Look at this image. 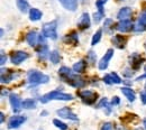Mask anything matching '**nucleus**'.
Here are the masks:
<instances>
[{
  "label": "nucleus",
  "instance_id": "1",
  "mask_svg": "<svg viewBox=\"0 0 146 130\" xmlns=\"http://www.w3.org/2000/svg\"><path fill=\"white\" fill-rule=\"evenodd\" d=\"M51 100L70 101V100H73V96L71 94H68V93H63V92H60V91H52V92H48L46 93V94H44L40 98V102L42 103H47Z\"/></svg>",
  "mask_w": 146,
  "mask_h": 130
},
{
  "label": "nucleus",
  "instance_id": "2",
  "mask_svg": "<svg viewBox=\"0 0 146 130\" xmlns=\"http://www.w3.org/2000/svg\"><path fill=\"white\" fill-rule=\"evenodd\" d=\"M27 80L31 84H44V83H47L50 81V77L46 74L37 71V70H32L28 72L27 74Z\"/></svg>",
  "mask_w": 146,
  "mask_h": 130
},
{
  "label": "nucleus",
  "instance_id": "3",
  "mask_svg": "<svg viewBox=\"0 0 146 130\" xmlns=\"http://www.w3.org/2000/svg\"><path fill=\"white\" fill-rule=\"evenodd\" d=\"M43 35L46 38L56 39L57 38V21L53 20L43 26Z\"/></svg>",
  "mask_w": 146,
  "mask_h": 130
},
{
  "label": "nucleus",
  "instance_id": "4",
  "mask_svg": "<svg viewBox=\"0 0 146 130\" xmlns=\"http://www.w3.org/2000/svg\"><path fill=\"white\" fill-rule=\"evenodd\" d=\"M79 96L81 98V100L83 101V103L90 106V104H93L96 101H97V93L93 92V91H90V90H82L79 92Z\"/></svg>",
  "mask_w": 146,
  "mask_h": 130
},
{
  "label": "nucleus",
  "instance_id": "5",
  "mask_svg": "<svg viewBox=\"0 0 146 130\" xmlns=\"http://www.w3.org/2000/svg\"><path fill=\"white\" fill-rule=\"evenodd\" d=\"M65 82L69 83L70 85L74 86V88H76V89L83 88V86L86 85V81H84L82 77H80L78 74H74V73H73L72 75H70V76L65 80Z\"/></svg>",
  "mask_w": 146,
  "mask_h": 130
},
{
  "label": "nucleus",
  "instance_id": "6",
  "mask_svg": "<svg viewBox=\"0 0 146 130\" xmlns=\"http://www.w3.org/2000/svg\"><path fill=\"white\" fill-rule=\"evenodd\" d=\"M56 113H57V115H60L61 118H64V119H69V120H73V121H76L78 120L76 114L70 108H68V107H64V108L57 110Z\"/></svg>",
  "mask_w": 146,
  "mask_h": 130
},
{
  "label": "nucleus",
  "instance_id": "7",
  "mask_svg": "<svg viewBox=\"0 0 146 130\" xmlns=\"http://www.w3.org/2000/svg\"><path fill=\"white\" fill-rule=\"evenodd\" d=\"M25 121H26V118L24 115H14L10 118L8 122V129H16L20 127Z\"/></svg>",
  "mask_w": 146,
  "mask_h": 130
},
{
  "label": "nucleus",
  "instance_id": "8",
  "mask_svg": "<svg viewBox=\"0 0 146 130\" xmlns=\"http://www.w3.org/2000/svg\"><path fill=\"white\" fill-rule=\"evenodd\" d=\"M28 58V54L26 52H21V51H18V52H14L11 54V57H10V61L13 64L15 65H18L20 63H23L25 59Z\"/></svg>",
  "mask_w": 146,
  "mask_h": 130
},
{
  "label": "nucleus",
  "instance_id": "9",
  "mask_svg": "<svg viewBox=\"0 0 146 130\" xmlns=\"http://www.w3.org/2000/svg\"><path fill=\"white\" fill-rule=\"evenodd\" d=\"M9 101H10V104H11V107H13V111L14 112L20 111V109L23 108V102L20 101L18 94H15V93L10 94Z\"/></svg>",
  "mask_w": 146,
  "mask_h": 130
},
{
  "label": "nucleus",
  "instance_id": "10",
  "mask_svg": "<svg viewBox=\"0 0 146 130\" xmlns=\"http://www.w3.org/2000/svg\"><path fill=\"white\" fill-rule=\"evenodd\" d=\"M113 55V49L112 48H110L107 51V53L104 55V57L100 59V62H99V69L100 70H106L107 67H108V64H109L110 59H111V57Z\"/></svg>",
  "mask_w": 146,
  "mask_h": 130
},
{
  "label": "nucleus",
  "instance_id": "11",
  "mask_svg": "<svg viewBox=\"0 0 146 130\" xmlns=\"http://www.w3.org/2000/svg\"><path fill=\"white\" fill-rule=\"evenodd\" d=\"M117 30L120 33H127L129 30H131L133 28V22L129 19H125V20H119V22L117 24Z\"/></svg>",
  "mask_w": 146,
  "mask_h": 130
},
{
  "label": "nucleus",
  "instance_id": "12",
  "mask_svg": "<svg viewBox=\"0 0 146 130\" xmlns=\"http://www.w3.org/2000/svg\"><path fill=\"white\" fill-rule=\"evenodd\" d=\"M91 25V21H90V17H89V14L84 13L81 15L80 17V20L78 21V26L81 28V29H87L89 28Z\"/></svg>",
  "mask_w": 146,
  "mask_h": 130
},
{
  "label": "nucleus",
  "instance_id": "13",
  "mask_svg": "<svg viewBox=\"0 0 146 130\" xmlns=\"http://www.w3.org/2000/svg\"><path fill=\"white\" fill-rule=\"evenodd\" d=\"M131 14H133L131 8H129V7H124V8H121V9L118 11V14H117V18L119 19V20L129 19L130 17H131Z\"/></svg>",
  "mask_w": 146,
  "mask_h": 130
},
{
  "label": "nucleus",
  "instance_id": "14",
  "mask_svg": "<svg viewBox=\"0 0 146 130\" xmlns=\"http://www.w3.org/2000/svg\"><path fill=\"white\" fill-rule=\"evenodd\" d=\"M26 40L31 46H36L38 44V42H39V36H38V34L36 32L33 30V32H29L26 35Z\"/></svg>",
  "mask_w": 146,
  "mask_h": 130
},
{
  "label": "nucleus",
  "instance_id": "15",
  "mask_svg": "<svg viewBox=\"0 0 146 130\" xmlns=\"http://www.w3.org/2000/svg\"><path fill=\"white\" fill-rule=\"evenodd\" d=\"M61 2V5L68 9V10H71V11H74L76 8H78V1L76 0H58Z\"/></svg>",
  "mask_w": 146,
  "mask_h": 130
},
{
  "label": "nucleus",
  "instance_id": "16",
  "mask_svg": "<svg viewBox=\"0 0 146 130\" xmlns=\"http://www.w3.org/2000/svg\"><path fill=\"white\" fill-rule=\"evenodd\" d=\"M86 67H87V63H86V61L81 59V61L76 62V63L73 65V71H74L76 74H78V73H83L84 70H86Z\"/></svg>",
  "mask_w": 146,
  "mask_h": 130
},
{
  "label": "nucleus",
  "instance_id": "17",
  "mask_svg": "<svg viewBox=\"0 0 146 130\" xmlns=\"http://www.w3.org/2000/svg\"><path fill=\"white\" fill-rule=\"evenodd\" d=\"M112 43L118 48H124L125 47V44H126V38L120 36V35H117V36H115V37L112 38Z\"/></svg>",
  "mask_w": 146,
  "mask_h": 130
},
{
  "label": "nucleus",
  "instance_id": "18",
  "mask_svg": "<svg viewBox=\"0 0 146 130\" xmlns=\"http://www.w3.org/2000/svg\"><path fill=\"white\" fill-rule=\"evenodd\" d=\"M121 92H123V94L127 98L129 102H134V101H135L136 96H135V93H134V91H133L131 89L126 88V86H125V88H121Z\"/></svg>",
  "mask_w": 146,
  "mask_h": 130
},
{
  "label": "nucleus",
  "instance_id": "19",
  "mask_svg": "<svg viewBox=\"0 0 146 130\" xmlns=\"http://www.w3.org/2000/svg\"><path fill=\"white\" fill-rule=\"evenodd\" d=\"M29 18L33 21H37L42 18V11L38 10L37 8H32L29 10Z\"/></svg>",
  "mask_w": 146,
  "mask_h": 130
},
{
  "label": "nucleus",
  "instance_id": "20",
  "mask_svg": "<svg viewBox=\"0 0 146 130\" xmlns=\"http://www.w3.org/2000/svg\"><path fill=\"white\" fill-rule=\"evenodd\" d=\"M64 42L65 43H69V44H72L73 46H75L79 42V38H78V34L76 33H71L70 35H66L65 38H64Z\"/></svg>",
  "mask_w": 146,
  "mask_h": 130
},
{
  "label": "nucleus",
  "instance_id": "21",
  "mask_svg": "<svg viewBox=\"0 0 146 130\" xmlns=\"http://www.w3.org/2000/svg\"><path fill=\"white\" fill-rule=\"evenodd\" d=\"M73 72L71 71V69H69V67H66V66H63V67H61L60 70H58V75L65 81L70 75H72Z\"/></svg>",
  "mask_w": 146,
  "mask_h": 130
},
{
  "label": "nucleus",
  "instance_id": "22",
  "mask_svg": "<svg viewBox=\"0 0 146 130\" xmlns=\"http://www.w3.org/2000/svg\"><path fill=\"white\" fill-rule=\"evenodd\" d=\"M16 3H17V7L21 13H26L28 11L29 9V3L27 0H16Z\"/></svg>",
  "mask_w": 146,
  "mask_h": 130
},
{
  "label": "nucleus",
  "instance_id": "23",
  "mask_svg": "<svg viewBox=\"0 0 146 130\" xmlns=\"http://www.w3.org/2000/svg\"><path fill=\"white\" fill-rule=\"evenodd\" d=\"M137 27H141L139 30H145L146 29V11H143L138 18V25Z\"/></svg>",
  "mask_w": 146,
  "mask_h": 130
},
{
  "label": "nucleus",
  "instance_id": "24",
  "mask_svg": "<svg viewBox=\"0 0 146 130\" xmlns=\"http://www.w3.org/2000/svg\"><path fill=\"white\" fill-rule=\"evenodd\" d=\"M23 108L24 109H34V108H36V101L34 99H26L23 101Z\"/></svg>",
  "mask_w": 146,
  "mask_h": 130
},
{
  "label": "nucleus",
  "instance_id": "25",
  "mask_svg": "<svg viewBox=\"0 0 146 130\" xmlns=\"http://www.w3.org/2000/svg\"><path fill=\"white\" fill-rule=\"evenodd\" d=\"M38 45H39L38 48H37L38 55H39V57H42V58H45L46 54H50L48 51H47V45L46 44H38Z\"/></svg>",
  "mask_w": 146,
  "mask_h": 130
},
{
  "label": "nucleus",
  "instance_id": "26",
  "mask_svg": "<svg viewBox=\"0 0 146 130\" xmlns=\"http://www.w3.org/2000/svg\"><path fill=\"white\" fill-rule=\"evenodd\" d=\"M50 59H51V62H52L53 64H58V63H60V59H61L60 53H58L57 51L51 52V53H50Z\"/></svg>",
  "mask_w": 146,
  "mask_h": 130
},
{
  "label": "nucleus",
  "instance_id": "27",
  "mask_svg": "<svg viewBox=\"0 0 146 130\" xmlns=\"http://www.w3.org/2000/svg\"><path fill=\"white\" fill-rule=\"evenodd\" d=\"M142 61H143V58L138 54H134L131 56V62H133V65H135V69H137L142 64Z\"/></svg>",
  "mask_w": 146,
  "mask_h": 130
},
{
  "label": "nucleus",
  "instance_id": "28",
  "mask_svg": "<svg viewBox=\"0 0 146 130\" xmlns=\"http://www.w3.org/2000/svg\"><path fill=\"white\" fill-rule=\"evenodd\" d=\"M101 35H102V30H101V29H99V30H97V32L94 33V35H93V37H92V42H91L92 46H94L96 44L99 43V40L101 39Z\"/></svg>",
  "mask_w": 146,
  "mask_h": 130
},
{
  "label": "nucleus",
  "instance_id": "29",
  "mask_svg": "<svg viewBox=\"0 0 146 130\" xmlns=\"http://www.w3.org/2000/svg\"><path fill=\"white\" fill-rule=\"evenodd\" d=\"M14 76H15L14 73H11L10 71H8V72H6V76L5 75H1V82L2 83H8V82H10L14 79Z\"/></svg>",
  "mask_w": 146,
  "mask_h": 130
},
{
  "label": "nucleus",
  "instance_id": "30",
  "mask_svg": "<svg viewBox=\"0 0 146 130\" xmlns=\"http://www.w3.org/2000/svg\"><path fill=\"white\" fill-rule=\"evenodd\" d=\"M107 1H108V0H98V1L96 2V6H97V8H98V11L101 13V14H104V15H105V11H104V5H105Z\"/></svg>",
  "mask_w": 146,
  "mask_h": 130
},
{
  "label": "nucleus",
  "instance_id": "31",
  "mask_svg": "<svg viewBox=\"0 0 146 130\" xmlns=\"http://www.w3.org/2000/svg\"><path fill=\"white\" fill-rule=\"evenodd\" d=\"M53 123H54V125L57 127V128H58V129H61V130H66V129H68V126H66L64 122L60 121L58 119H54V120H53Z\"/></svg>",
  "mask_w": 146,
  "mask_h": 130
},
{
  "label": "nucleus",
  "instance_id": "32",
  "mask_svg": "<svg viewBox=\"0 0 146 130\" xmlns=\"http://www.w3.org/2000/svg\"><path fill=\"white\" fill-rule=\"evenodd\" d=\"M104 16H105V15H104V14H101V13H99V11H98V13H94V15H93V20H94V22H96V24H98Z\"/></svg>",
  "mask_w": 146,
  "mask_h": 130
},
{
  "label": "nucleus",
  "instance_id": "33",
  "mask_svg": "<svg viewBox=\"0 0 146 130\" xmlns=\"http://www.w3.org/2000/svg\"><path fill=\"white\" fill-rule=\"evenodd\" d=\"M104 82L106 83V84H113V80H112V77H111V75L110 74H106L104 76Z\"/></svg>",
  "mask_w": 146,
  "mask_h": 130
},
{
  "label": "nucleus",
  "instance_id": "34",
  "mask_svg": "<svg viewBox=\"0 0 146 130\" xmlns=\"http://www.w3.org/2000/svg\"><path fill=\"white\" fill-rule=\"evenodd\" d=\"M111 75V77H112V80H113V83H116V84H119L120 82H121V79L117 75V73H115V72H112V73H110Z\"/></svg>",
  "mask_w": 146,
  "mask_h": 130
},
{
  "label": "nucleus",
  "instance_id": "35",
  "mask_svg": "<svg viewBox=\"0 0 146 130\" xmlns=\"http://www.w3.org/2000/svg\"><path fill=\"white\" fill-rule=\"evenodd\" d=\"M100 130H112V123H110V122L104 123Z\"/></svg>",
  "mask_w": 146,
  "mask_h": 130
},
{
  "label": "nucleus",
  "instance_id": "36",
  "mask_svg": "<svg viewBox=\"0 0 146 130\" xmlns=\"http://www.w3.org/2000/svg\"><path fill=\"white\" fill-rule=\"evenodd\" d=\"M7 62V56L3 54V52H1V58H0V64L5 65V63Z\"/></svg>",
  "mask_w": 146,
  "mask_h": 130
},
{
  "label": "nucleus",
  "instance_id": "37",
  "mask_svg": "<svg viewBox=\"0 0 146 130\" xmlns=\"http://www.w3.org/2000/svg\"><path fill=\"white\" fill-rule=\"evenodd\" d=\"M141 99H142V102H143L144 104H146V90L144 92L141 93Z\"/></svg>",
  "mask_w": 146,
  "mask_h": 130
},
{
  "label": "nucleus",
  "instance_id": "38",
  "mask_svg": "<svg viewBox=\"0 0 146 130\" xmlns=\"http://www.w3.org/2000/svg\"><path fill=\"white\" fill-rule=\"evenodd\" d=\"M119 102H120L119 98H118V96H115V98H113V100L111 101V104H118Z\"/></svg>",
  "mask_w": 146,
  "mask_h": 130
},
{
  "label": "nucleus",
  "instance_id": "39",
  "mask_svg": "<svg viewBox=\"0 0 146 130\" xmlns=\"http://www.w3.org/2000/svg\"><path fill=\"white\" fill-rule=\"evenodd\" d=\"M144 71H145V73H144V74L142 75V76H139V77L137 79V81H139L141 79H145V77H146V65H145V66H144Z\"/></svg>",
  "mask_w": 146,
  "mask_h": 130
},
{
  "label": "nucleus",
  "instance_id": "40",
  "mask_svg": "<svg viewBox=\"0 0 146 130\" xmlns=\"http://www.w3.org/2000/svg\"><path fill=\"white\" fill-rule=\"evenodd\" d=\"M0 117H1V118H0V122L2 123V122H3V120H5V114L1 112V113H0Z\"/></svg>",
  "mask_w": 146,
  "mask_h": 130
},
{
  "label": "nucleus",
  "instance_id": "41",
  "mask_svg": "<svg viewBox=\"0 0 146 130\" xmlns=\"http://www.w3.org/2000/svg\"><path fill=\"white\" fill-rule=\"evenodd\" d=\"M144 126H145V129H146V119H144Z\"/></svg>",
  "mask_w": 146,
  "mask_h": 130
},
{
  "label": "nucleus",
  "instance_id": "42",
  "mask_svg": "<svg viewBox=\"0 0 146 130\" xmlns=\"http://www.w3.org/2000/svg\"><path fill=\"white\" fill-rule=\"evenodd\" d=\"M145 90H146V83H145Z\"/></svg>",
  "mask_w": 146,
  "mask_h": 130
}]
</instances>
